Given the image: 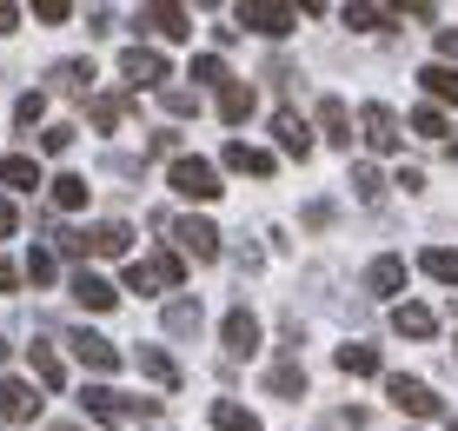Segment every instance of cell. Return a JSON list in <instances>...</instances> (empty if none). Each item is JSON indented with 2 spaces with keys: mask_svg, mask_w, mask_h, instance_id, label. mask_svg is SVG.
Wrapping results in <instances>:
<instances>
[{
  "mask_svg": "<svg viewBox=\"0 0 458 431\" xmlns=\"http://www.w3.org/2000/svg\"><path fill=\"white\" fill-rule=\"evenodd\" d=\"M366 292L372 299H399L405 292V259H392V252H386V259H372L366 266Z\"/></svg>",
  "mask_w": 458,
  "mask_h": 431,
  "instance_id": "cell-12",
  "label": "cell"
},
{
  "mask_svg": "<svg viewBox=\"0 0 458 431\" xmlns=\"http://www.w3.org/2000/svg\"><path fill=\"white\" fill-rule=\"evenodd\" d=\"M359 139H366L372 153H399L405 147V126H399V114H392L386 100H372V106H359Z\"/></svg>",
  "mask_w": 458,
  "mask_h": 431,
  "instance_id": "cell-4",
  "label": "cell"
},
{
  "mask_svg": "<svg viewBox=\"0 0 458 431\" xmlns=\"http://www.w3.org/2000/svg\"><path fill=\"white\" fill-rule=\"evenodd\" d=\"M126 239H133V232H126L120 219H100L93 232H81V246H87V252H100V259H126Z\"/></svg>",
  "mask_w": 458,
  "mask_h": 431,
  "instance_id": "cell-14",
  "label": "cell"
},
{
  "mask_svg": "<svg viewBox=\"0 0 458 431\" xmlns=\"http://www.w3.org/2000/svg\"><path fill=\"white\" fill-rule=\"evenodd\" d=\"M333 365H339L345 378H372V372H378V352H372V345H339Z\"/></svg>",
  "mask_w": 458,
  "mask_h": 431,
  "instance_id": "cell-23",
  "label": "cell"
},
{
  "mask_svg": "<svg viewBox=\"0 0 458 431\" xmlns=\"http://www.w3.org/2000/svg\"><path fill=\"white\" fill-rule=\"evenodd\" d=\"M306 226H312V232H319V226H333V206H326V199H312V206H306Z\"/></svg>",
  "mask_w": 458,
  "mask_h": 431,
  "instance_id": "cell-43",
  "label": "cell"
},
{
  "mask_svg": "<svg viewBox=\"0 0 458 431\" xmlns=\"http://www.w3.org/2000/svg\"><path fill=\"white\" fill-rule=\"evenodd\" d=\"M452 431H458V418H452Z\"/></svg>",
  "mask_w": 458,
  "mask_h": 431,
  "instance_id": "cell-49",
  "label": "cell"
},
{
  "mask_svg": "<svg viewBox=\"0 0 458 431\" xmlns=\"http://www.w3.org/2000/svg\"><path fill=\"white\" fill-rule=\"evenodd\" d=\"M199 318H207V312H199V299H166V332H173V339H186V332H199Z\"/></svg>",
  "mask_w": 458,
  "mask_h": 431,
  "instance_id": "cell-22",
  "label": "cell"
},
{
  "mask_svg": "<svg viewBox=\"0 0 458 431\" xmlns=\"http://www.w3.org/2000/svg\"><path fill=\"white\" fill-rule=\"evenodd\" d=\"M186 80H193V87H226V60H219V54H199L193 67H186Z\"/></svg>",
  "mask_w": 458,
  "mask_h": 431,
  "instance_id": "cell-33",
  "label": "cell"
},
{
  "mask_svg": "<svg viewBox=\"0 0 458 431\" xmlns=\"http://www.w3.org/2000/svg\"><path fill=\"white\" fill-rule=\"evenodd\" d=\"M252 114V87H240V80H226V87H219V120L226 126H240Z\"/></svg>",
  "mask_w": 458,
  "mask_h": 431,
  "instance_id": "cell-26",
  "label": "cell"
},
{
  "mask_svg": "<svg viewBox=\"0 0 458 431\" xmlns=\"http://www.w3.org/2000/svg\"><path fill=\"white\" fill-rule=\"evenodd\" d=\"M438 67H458V27H438Z\"/></svg>",
  "mask_w": 458,
  "mask_h": 431,
  "instance_id": "cell-42",
  "label": "cell"
},
{
  "mask_svg": "<svg viewBox=\"0 0 458 431\" xmlns=\"http://www.w3.org/2000/svg\"><path fill=\"white\" fill-rule=\"evenodd\" d=\"M120 114H126V100H120V93H100V100H93V126H100V133H114Z\"/></svg>",
  "mask_w": 458,
  "mask_h": 431,
  "instance_id": "cell-34",
  "label": "cell"
},
{
  "mask_svg": "<svg viewBox=\"0 0 458 431\" xmlns=\"http://www.w3.org/2000/svg\"><path fill=\"white\" fill-rule=\"evenodd\" d=\"M419 80H425V93H432L438 106H458V67H438V60H432Z\"/></svg>",
  "mask_w": 458,
  "mask_h": 431,
  "instance_id": "cell-24",
  "label": "cell"
},
{
  "mask_svg": "<svg viewBox=\"0 0 458 431\" xmlns=\"http://www.w3.org/2000/svg\"><path fill=\"white\" fill-rule=\"evenodd\" d=\"M392 21H399L392 7H366V0H359V7H345V27H359V34H386Z\"/></svg>",
  "mask_w": 458,
  "mask_h": 431,
  "instance_id": "cell-28",
  "label": "cell"
},
{
  "mask_svg": "<svg viewBox=\"0 0 458 431\" xmlns=\"http://www.w3.org/2000/svg\"><path fill=\"white\" fill-rule=\"evenodd\" d=\"M419 273L438 279V285H458V252H452V246H425V252H419Z\"/></svg>",
  "mask_w": 458,
  "mask_h": 431,
  "instance_id": "cell-21",
  "label": "cell"
},
{
  "mask_svg": "<svg viewBox=\"0 0 458 431\" xmlns=\"http://www.w3.org/2000/svg\"><path fill=\"white\" fill-rule=\"evenodd\" d=\"M173 239H180V252H193V259H219V232L207 219H166Z\"/></svg>",
  "mask_w": 458,
  "mask_h": 431,
  "instance_id": "cell-10",
  "label": "cell"
},
{
  "mask_svg": "<svg viewBox=\"0 0 458 431\" xmlns=\"http://www.w3.org/2000/svg\"><path fill=\"white\" fill-rule=\"evenodd\" d=\"M87 193H93V186L81 180V173H60V180H54V206H60V213H81Z\"/></svg>",
  "mask_w": 458,
  "mask_h": 431,
  "instance_id": "cell-29",
  "label": "cell"
},
{
  "mask_svg": "<svg viewBox=\"0 0 458 431\" xmlns=\"http://www.w3.org/2000/svg\"><path fill=\"white\" fill-rule=\"evenodd\" d=\"M13 226H21V213H13V199L0 193V239H13Z\"/></svg>",
  "mask_w": 458,
  "mask_h": 431,
  "instance_id": "cell-44",
  "label": "cell"
},
{
  "mask_svg": "<svg viewBox=\"0 0 458 431\" xmlns=\"http://www.w3.org/2000/svg\"><path fill=\"white\" fill-rule=\"evenodd\" d=\"M452 159H458V139H452Z\"/></svg>",
  "mask_w": 458,
  "mask_h": 431,
  "instance_id": "cell-48",
  "label": "cell"
},
{
  "mask_svg": "<svg viewBox=\"0 0 458 431\" xmlns=\"http://www.w3.org/2000/svg\"><path fill=\"white\" fill-rule=\"evenodd\" d=\"M67 0H34V21H47V27H60V21H67Z\"/></svg>",
  "mask_w": 458,
  "mask_h": 431,
  "instance_id": "cell-40",
  "label": "cell"
},
{
  "mask_svg": "<svg viewBox=\"0 0 458 431\" xmlns=\"http://www.w3.org/2000/svg\"><path fill=\"white\" fill-rule=\"evenodd\" d=\"M166 186H173V193H180V199H199V206H207V199H219V193H226V186H219V173L207 166V159H193V153H180V159H173V173H166Z\"/></svg>",
  "mask_w": 458,
  "mask_h": 431,
  "instance_id": "cell-2",
  "label": "cell"
},
{
  "mask_svg": "<svg viewBox=\"0 0 458 431\" xmlns=\"http://www.w3.org/2000/svg\"><path fill=\"white\" fill-rule=\"evenodd\" d=\"M126 292H180V252L133 259V266H126Z\"/></svg>",
  "mask_w": 458,
  "mask_h": 431,
  "instance_id": "cell-3",
  "label": "cell"
},
{
  "mask_svg": "<svg viewBox=\"0 0 458 431\" xmlns=\"http://www.w3.org/2000/svg\"><path fill=\"white\" fill-rule=\"evenodd\" d=\"M213 425L219 431H259V418H252L246 405H233V398H219V405H213Z\"/></svg>",
  "mask_w": 458,
  "mask_h": 431,
  "instance_id": "cell-32",
  "label": "cell"
},
{
  "mask_svg": "<svg viewBox=\"0 0 458 431\" xmlns=\"http://www.w3.org/2000/svg\"><path fill=\"white\" fill-rule=\"evenodd\" d=\"M219 339H226V352H233V359L259 352V318H252L246 306H233V312H226V325H219Z\"/></svg>",
  "mask_w": 458,
  "mask_h": 431,
  "instance_id": "cell-8",
  "label": "cell"
},
{
  "mask_svg": "<svg viewBox=\"0 0 458 431\" xmlns=\"http://www.w3.org/2000/svg\"><path fill=\"white\" fill-rule=\"evenodd\" d=\"M54 87H60V93H87V87H93V60H60V67H54Z\"/></svg>",
  "mask_w": 458,
  "mask_h": 431,
  "instance_id": "cell-30",
  "label": "cell"
},
{
  "mask_svg": "<svg viewBox=\"0 0 458 431\" xmlns=\"http://www.w3.org/2000/svg\"><path fill=\"white\" fill-rule=\"evenodd\" d=\"M319 133L333 139V147H352V114H345L339 93H326V100H319Z\"/></svg>",
  "mask_w": 458,
  "mask_h": 431,
  "instance_id": "cell-15",
  "label": "cell"
},
{
  "mask_svg": "<svg viewBox=\"0 0 458 431\" xmlns=\"http://www.w3.org/2000/svg\"><path fill=\"white\" fill-rule=\"evenodd\" d=\"M73 299H81L87 312H114V306H120V292H114V285H106L100 273H87V266L73 273Z\"/></svg>",
  "mask_w": 458,
  "mask_h": 431,
  "instance_id": "cell-13",
  "label": "cell"
},
{
  "mask_svg": "<svg viewBox=\"0 0 458 431\" xmlns=\"http://www.w3.org/2000/svg\"><path fill=\"white\" fill-rule=\"evenodd\" d=\"M273 133H279V147H286L293 159H306V153H312V126L299 120L293 106H286V114H273Z\"/></svg>",
  "mask_w": 458,
  "mask_h": 431,
  "instance_id": "cell-16",
  "label": "cell"
},
{
  "mask_svg": "<svg viewBox=\"0 0 458 431\" xmlns=\"http://www.w3.org/2000/svg\"><path fill=\"white\" fill-rule=\"evenodd\" d=\"M240 27H252V34H266V40H286L293 27H299V7H279V0H246V7H240Z\"/></svg>",
  "mask_w": 458,
  "mask_h": 431,
  "instance_id": "cell-5",
  "label": "cell"
},
{
  "mask_svg": "<svg viewBox=\"0 0 458 431\" xmlns=\"http://www.w3.org/2000/svg\"><path fill=\"white\" fill-rule=\"evenodd\" d=\"M226 159L233 173H252V180H266V173H273V153H259V147H246V139H226Z\"/></svg>",
  "mask_w": 458,
  "mask_h": 431,
  "instance_id": "cell-18",
  "label": "cell"
},
{
  "mask_svg": "<svg viewBox=\"0 0 458 431\" xmlns=\"http://www.w3.org/2000/svg\"><path fill=\"white\" fill-rule=\"evenodd\" d=\"M352 193L366 199V206H378V193H386V180H378V166H352Z\"/></svg>",
  "mask_w": 458,
  "mask_h": 431,
  "instance_id": "cell-35",
  "label": "cell"
},
{
  "mask_svg": "<svg viewBox=\"0 0 458 431\" xmlns=\"http://www.w3.org/2000/svg\"><path fill=\"white\" fill-rule=\"evenodd\" d=\"M392 332L399 339H432L438 318H432V306H392Z\"/></svg>",
  "mask_w": 458,
  "mask_h": 431,
  "instance_id": "cell-19",
  "label": "cell"
},
{
  "mask_svg": "<svg viewBox=\"0 0 458 431\" xmlns=\"http://www.w3.org/2000/svg\"><path fill=\"white\" fill-rule=\"evenodd\" d=\"M73 147V126H47L40 133V153H67Z\"/></svg>",
  "mask_w": 458,
  "mask_h": 431,
  "instance_id": "cell-41",
  "label": "cell"
},
{
  "mask_svg": "<svg viewBox=\"0 0 458 431\" xmlns=\"http://www.w3.org/2000/svg\"><path fill=\"white\" fill-rule=\"evenodd\" d=\"M0 186H13V193H34V186H40L34 153H7V159H0Z\"/></svg>",
  "mask_w": 458,
  "mask_h": 431,
  "instance_id": "cell-20",
  "label": "cell"
},
{
  "mask_svg": "<svg viewBox=\"0 0 458 431\" xmlns=\"http://www.w3.org/2000/svg\"><path fill=\"white\" fill-rule=\"evenodd\" d=\"M0 365H7V339H0Z\"/></svg>",
  "mask_w": 458,
  "mask_h": 431,
  "instance_id": "cell-47",
  "label": "cell"
},
{
  "mask_svg": "<svg viewBox=\"0 0 458 431\" xmlns=\"http://www.w3.org/2000/svg\"><path fill=\"white\" fill-rule=\"evenodd\" d=\"M140 21H147L153 34H166V40H186V34H193V13H186V7H140Z\"/></svg>",
  "mask_w": 458,
  "mask_h": 431,
  "instance_id": "cell-17",
  "label": "cell"
},
{
  "mask_svg": "<svg viewBox=\"0 0 458 431\" xmlns=\"http://www.w3.org/2000/svg\"><path fill=\"white\" fill-rule=\"evenodd\" d=\"M120 73L133 80V87H147V93L173 80V67H166V54H160V46H126V54H120Z\"/></svg>",
  "mask_w": 458,
  "mask_h": 431,
  "instance_id": "cell-6",
  "label": "cell"
},
{
  "mask_svg": "<svg viewBox=\"0 0 458 431\" xmlns=\"http://www.w3.org/2000/svg\"><path fill=\"white\" fill-rule=\"evenodd\" d=\"M34 411H40V398H34L27 378H0V418H7V425H27Z\"/></svg>",
  "mask_w": 458,
  "mask_h": 431,
  "instance_id": "cell-11",
  "label": "cell"
},
{
  "mask_svg": "<svg viewBox=\"0 0 458 431\" xmlns=\"http://www.w3.org/2000/svg\"><path fill=\"white\" fill-rule=\"evenodd\" d=\"M266 392L273 398H306V365H273V372H266Z\"/></svg>",
  "mask_w": 458,
  "mask_h": 431,
  "instance_id": "cell-27",
  "label": "cell"
},
{
  "mask_svg": "<svg viewBox=\"0 0 458 431\" xmlns=\"http://www.w3.org/2000/svg\"><path fill=\"white\" fill-rule=\"evenodd\" d=\"M73 359L87 365V372H120V352H114V339H100V332H73Z\"/></svg>",
  "mask_w": 458,
  "mask_h": 431,
  "instance_id": "cell-9",
  "label": "cell"
},
{
  "mask_svg": "<svg viewBox=\"0 0 458 431\" xmlns=\"http://www.w3.org/2000/svg\"><path fill=\"white\" fill-rule=\"evenodd\" d=\"M54 273H60V259H54V252H40V246L27 252V273H21V279H34V285H47Z\"/></svg>",
  "mask_w": 458,
  "mask_h": 431,
  "instance_id": "cell-36",
  "label": "cell"
},
{
  "mask_svg": "<svg viewBox=\"0 0 458 431\" xmlns=\"http://www.w3.org/2000/svg\"><path fill=\"white\" fill-rule=\"evenodd\" d=\"M13 285H21V266H7V259H0V292H13Z\"/></svg>",
  "mask_w": 458,
  "mask_h": 431,
  "instance_id": "cell-46",
  "label": "cell"
},
{
  "mask_svg": "<svg viewBox=\"0 0 458 431\" xmlns=\"http://www.w3.org/2000/svg\"><path fill=\"white\" fill-rule=\"evenodd\" d=\"M27 359H34V378H40L47 392H60V385H67V365H60V352H47V345H34Z\"/></svg>",
  "mask_w": 458,
  "mask_h": 431,
  "instance_id": "cell-31",
  "label": "cell"
},
{
  "mask_svg": "<svg viewBox=\"0 0 458 431\" xmlns=\"http://www.w3.org/2000/svg\"><path fill=\"white\" fill-rule=\"evenodd\" d=\"M13 120H21V126H40V120H47V93H21V100H13Z\"/></svg>",
  "mask_w": 458,
  "mask_h": 431,
  "instance_id": "cell-37",
  "label": "cell"
},
{
  "mask_svg": "<svg viewBox=\"0 0 458 431\" xmlns=\"http://www.w3.org/2000/svg\"><path fill=\"white\" fill-rule=\"evenodd\" d=\"M140 372H147V378H160L166 392H180V365H173V359L160 352V345H140Z\"/></svg>",
  "mask_w": 458,
  "mask_h": 431,
  "instance_id": "cell-25",
  "label": "cell"
},
{
  "mask_svg": "<svg viewBox=\"0 0 458 431\" xmlns=\"http://www.w3.org/2000/svg\"><path fill=\"white\" fill-rule=\"evenodd\" d=\"M386 398H392L399 411H412V418H438V398H432V385H425V378L392 372V378H386Z\"/></svg>",
  "mask_w": 458,
  "mask_h": 431,
  "instance_id": "cell-7",
  "label": "cell"
},
{
  "mask_svg": "<svg viewBox=\"0 0 458 431\" xmlns=\"http://www.w3.org/2000/svg\"><path fill=\"white\" fill-rule=\"evenodd\" d=\"M160 106H166V114H173V120H186V114H199V100H193V93H180V87H166V93H160Z\"/></svg>",
  "mask_w": 458,
  "mask_h": 431,
  "instance_id": "cell-38",
  "label": "cell"
},
{
  "mask_svg": "<svg viewBox=\"0 0 458 431\" xmlns=\"http://www.w3.org/2000/svg\"><path fill=\"white\" fill-rule=\"evenodd\" d=\"M13 27H21V7H7V0H0V34H13Z\"/></svg>",
  "mask_w": 458,
  "mask_h": 431,
  "instance_id": "cell-45",
  "label": "cell"
},
{
  "mask_svg": "<svg viewBox=\"0 0 458 431\" xmlns=\"http://www.w3.org/2000/svg\"><path fill=\"white\" fill-rule=\"evenodd\" d=\"M81 411L93 425H133V418H160V398H126L114 385H87L81 392Z\"/></svg>",
  "mask_w": 458,
  "mask_h": 431,
  "instance_id": "cell-1",
  "label": "cell"
},
{
  "mask_svg": "<svg viewBox=\"0 0 458 431\" xmlns=\"http://www.w3.org/2000/svg\"><path fill=\"white\" fill-rule=\"evenodd\" d=\"M412 133L438 139V133H445V114H438V106H419V114H412Z\"/></svg>",
  "mask_w": 458,
  "mask_h": 431,
  "instance_id": "cell-39",
  "label": "cell"
}]
</instances>
